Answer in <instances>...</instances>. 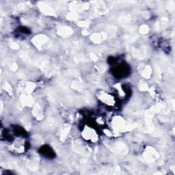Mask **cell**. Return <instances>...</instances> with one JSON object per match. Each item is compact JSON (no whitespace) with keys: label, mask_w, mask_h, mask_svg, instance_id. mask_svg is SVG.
<instances>
[{"label":"cell","mask_w":175,"mask_h":175,"mask_svg":"<svg viewBox=\"0 0 175 175\" xmlns=\"http://www.w3.org/2000/svg\"><path fill=\"white\" fill-rule=\"evenodd\" d=\"M100 99L101 100V101L105 103H106L107 105H113V103H114V99H113V97L110 95V94H108L107 93H105L101 94V96H100Z\"/></svg>","instance_id":"1"}]
</instances>
